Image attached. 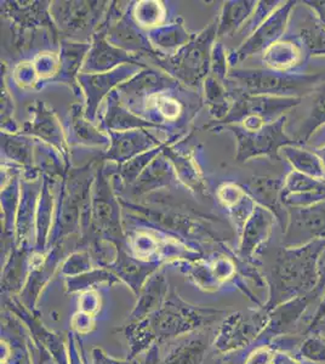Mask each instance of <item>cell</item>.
Listing matches in <instances>:
<instances>
[{"mask_svg":"<svg viewBox=\"0 0 325 364\" xmlns=\"http://www.w3.org/2000/svg\"><path fill=\"white\" fill-rule=\"evenodd\" d=\"M227 314L211 307H201L183 301L171 291L163 306L140 322H132L120 328L130 343L132 358L149 350L154 343H163L193 331H202L220 323Z\"/></svg>","mask_w":325,"mask_h":364,"instance_id":"obj_1","label":"cell"},{"mask_svg":"<svg viewBox=\"0 0 325 364\" xmlns=\"http://www.w3.org/2000/svg\"><path fill=\"white\" fill-rule=\"evenodd\" d=\"M324 252L325 240L280 249L265 277L268 296L262 309L270 314L285 302L316 289L324 277L321 267Z\"/></svg>","mask_w":325,"mask_h":364,"instance_id":"obj_2","label":"cell"},{"mask_svg":"<svg viewBox=\"0 0 325 364\" xmlns=\"http://www.w3.org/2000/svg\"><path fill=\"white\" fill-rule=\"evenodd\" d=\"M232 78L249 96L304 99L325 83V73H299L270 70H237Z\"/></svg>","mask_w":325,"mask_h":364,"instance_id":"obj_3","label":"cell"},{"mask_svg":"<svg viewBox=\"0 0 325 364\" xmlns=\"http://www.w3.org/2000/svg\"><path fill=\"white\" fill-rule=\"evenodd\" d=\"M268 321L270 314L262 307L247 312H232L220 322L213 348L227 355L245 350L259 339L267 327Z\"/></svg>","mask_w":325,"mask_h":364,"instance_id":"obj_4","label":"cell"},{"mask_svg":"<svg viewBox=\"0 0 325 364\" xmlns=\"http://www.w3.org/2000/svg\"><path fill=\"white\" fill-rule=\"evenodd\" d=\"M215 333L209 327L166 343H154L147 350L142 364H202L213 348Z\"/></svg>","mask_w":325,"mask_h":364,"instance_id":"obj_5","label":"cell"},{"mask_svg":"<svg viewBox=\"0 0 325 364\" xmlns=\"http://www.w3.org/2000/svg\"><path fill=\"white\" fill-rule=\"evenodd\" d=\"M285 124L287 116L257 130H247L239 124L228 127L230 130H233L238 140L237 159L244 161L261 156L278 158L280 149L285 146L299 145L285 132Z\"/></svg>","mask_w":325,"mask_h":364,"instance_id":"obj_6","label":"cell"},{"mask_svg":"<svg viewBox=\"0 0 325 364\" xmlns=\"http://www.w3.org/2000/svg\"><path fill=\"white\" fill-rule=\"evenodd\" d=\"M284 247H302L325 240V202L309 207L288 208Z\"/></svg>","mask_w":325,"mask_h":364,"instance_id":"obj_7","label":"cell"},{"mask_svg":"<svg viewBox=\"0 0 325 364\" xmlns=\"http://www.w3.org/2000/svg\"><path fill=\"white\" fill-rule=\"evenodd\" d=\"M295 5L297 1H283L279 8L262 25H260L243 43V46L237 50V60L243 61L261 51L266 53L272 46L279 42L287 31Z\"/></svg>","mask_w":325,"mask_h":364,"instance_id":"obj_8","label":"cell"},{"mask_svg":"<svg viewBox=\"0 0 325 364\" xmlns=\"http://www.w3.org/2000/svg\"><path fill=\"white\" fill-rule=\"evenodd\" d=\"M304 101V99H287L273 96L245 95L235 104L230 116L225 122H243L247 118H257L265 123H273L285 117V113L292 111Z\"/></svg>","mask_w":325,"mask_h":364,"instance_id":"obj_9","label":"cell"},{"mask_svg":"<svg viewBox=\"0 0 325 364\" xmlns=\"http://www.w3.org/2000/svg\"><path fill=\"white\" fill-rule=\"evenodd\" d=\"M282 202L287 208L309 207L325 202V178H316L292 170L284 178Z\"/></svg>","mask_w":325,"mask_h":364,"instance_id":"obj_10","label":"cell"},{"mask_svg":"<svg viewBox=\"0 0 325 364\" xmlns=\"http://www.w3.org/2000/svg\"><path fill=\"white\" fill-rule=\"evenodd\" d=\"M284 187V180L280 178L260 176L252 178L244 185V191L251 196V198L276 216L283 233L288 225V208L282 202V192Z\"/></svg>","mask_w":325,"mask_h":364,"instance_id":"obj_11","label":"cell"},{"mask_svg":"<svg viewBox=\"0 0 325 364\" xmlns=\"http://www.w3.org/2000/svg\"><path fill=\"white\" fill-rule=\"evenodd\" d=\"M275 219L276 216L266 208L255 207L250 218L244 225L243 236L239 247L240 259L250 260L260 245H264L270 238Z\"/></svg>","mask_w":325,"mask_h":364,"instance_id":"obj_12","label":"cell"},{"mask_svg":"<svg viewBox=\"0 0 325 364\" xmlns=\"http://www.w3.org/2000/svg\"><path fill=\"white\" fill-rule=\"evenodd\" d=\"M169 295L168 281L163 272H156L146 282L139 294L136 306L132 310L129 323L140 322L159 310Z\"/></svg>","mask_w":325,"mask_h":364,"instance_id":"obj_13","label":"cell"},{"mask_svg":"<svg viewBox=\"0 0 325 364\" xmlns=\"http://www.w3.org/2000/svg\"><path fill=\"white\" fill-rule=\"evenodd\" d=\"M159 262H142L129 257L127 252L118 249L117 261L113 264V272L117 277L123 279L137 296L146 282L152 277L158 269Z\"/></svg>","mask_w":325,"mask_h":364,"instance_id":"obj_14","label":"cell"},{"mask_svg":"<svg viewBox=\"0 0 325 364\" xmlns=\"http://www.w3.org/2000/svg\"><path fill=\"white\" fill-rule=\"evenodd\" d=\"M312 96V102L309 108L307 116L299 125L294 140L299 145L307 144L314 134L325 127V83L321 84Z\"/></svg>","mask_w":325,"mask_h":364,"instance_id":"obj_15","label":"cell"},{"mask_svg":"<svg viewBox=\"0 0 325 364\" xmlns=\"http://www.w3.org/2000/svg\"><path fill=\"white\" fill-rule=\"evenodd\" d=\"M280 154L292 166L294 171L311 178H324V166L316 152L304 149L300 145H289L280 149Z\"/></svg>","mask_w":325,"mask_h":364,"instance_id":"obj_16","label":"cell"},{"mask_svg":"<svg viewBox=\"0 0 325 364\" xmlns=\"http://www.w3.org/2000/svg\"><path fill=\"white\" fill-rule=\"evenodd\" d=\"M304 54V50L297 43L279 41L265 53L264 63L270 70L290 72L289 70L300 65Z\"/></svg>","mask_w":325,"mask_h":364,"instance_id":"obj_17","label":"cell"},{"mask_svg":"<svg viewBox=\"0 0 325 364\" xmlns=\"http://www.w3.org/2000/svg\"><path fill=\"white\" fill-rule=\"evenodd\" d=\"M96 221L99 223L102 231L119 240L122 238V228L118 219V210L115 207L114 200L108 193L107 188L97 191L95 198Z\"/></svg>","mask_w":325,"mask_h":364,"instance_id":"obj_18","label":"cell"},{"mask_svg":"<svg viewBox=\"0 0 325 364\" xmlns=\"http://www.w3.org/2000/svg\"><path fill=\"white\" fill-rule=\"evenodd\" d=\"M257 6L256 1H230L225 5L223 20L218 29V37L233 33L242 27Z\"/></svg>","mask_w":325,"mask_h":364,"instance_id":"obj_19","label":"cell"},{"mask_svg":"<svg viewBox=\"0 0 325 364\" xmlns=\"http://www.w3.org/2000/svg\"><path fill=\"white\" fill-rule=\"evenodd\" d=\"M25 254L23 252H15L8 265L5 266L4 274L1 279V288L8 293H21L25 288L26 282L28 279L29 274L26 271L27 267Z\"/></svg>","mask_w":325,"mask_h":364,"instance_id":"obj_20","label":"cell"},{"mask_svg":"<svg viewBox=\"0 0 325 364\" xmlns=\"http://www.w3.org/2000/svg\"><path fill=\"white\" fill-rule=\"evenodd\" d=\"M297 37L307 56H325V27L319 22L302 27Z\"/></svg>","mask_w":325,"mask_h":364,"instance_id":"obj_21","label":"cell"},{"mask_svg":"<svg viewBox=\"0 0 325 364\" xmlns=\"http://www.w3.org/2000/svg\"><path fill=\"white\" fill-rule=\"evenodd\" d=\"M297 357L304 363L325 364V336L317 333L306 336L297 348Z\"/></svg>","mask_w":325,"mask_h":364,"instance_id":"obj_22","label":"cell"},{"mask_svg":"<svg viewBox=\"0 0 325 364\" xmlns=\"http://www.w3.org/2000/svg\"><path fill=\"white\" fill-rule=\"evenodd\" d=\"M114 273L106 272V271H95V272L85 273L68 277L67 279V291L68 293H79V291H90L96 286L103 283H114Z\"/></svg>","mask_w":325,"mask_h":364,"instance_id":"obj_23","label":"cell"},{"mask_svg":"<svg viewBox=\"0 0 325 364\" xmlns=\"http://www.w3.org/2000/svg\"><path fill=\"white\" fill-rule=\"evenodd\" d=\"M90 3H78V5H63L61 10V20L63 26L66 27L67 31L75 32V31H82L87 26L89 15L92 16V9L94 6Z\"/></svg>","mask_w":325,"mask_h":364,"instance_id":"obj_24","label":"cell"},{"mask_svg":"<svg viewBox=\"0 0 325 364\" xmlns=\"http://www.w3.org/2000/svg\"><path fill=\"white\" fill-rule=\"evenodd\" d=\"M112 37L119 39L120 46H125L128 49H144V39L140 34L136 33L135 31L129 26H122L118 23L117 27L111 31Z\"/></svg>","mask_w":325,"mask_h":364,"instance_id":"obj_25","label":"cell"},{"mask_svg":"<svg viewBox=\"0 0 325 364\" xmlns=\"http://www.w3.org/2000/svg\"><path fill=\"white\" fill-rule=\"evenodd\" d=\"M99 295L96 294L95 291H92V290L87 291L79 300V311L87 314V315L92 316V317L95 316L96 312L99 310Z\"/></svg>","mask_w":325,"mask_h":364,"instance_id":"obj_26","label":"cell"},{"mask_svg":"<svg viewBox=\"0 0 325 364\" xmlns=\"http://www.w3.org/2000/svg\"><path fill=\"white\" fill-rule=\"evenodd\" d=\"M91 360H92V364H134L132 360L112 358V357L108 356L106 352L99 348H94L91 352Z\"/></svg>","mask_w":325,"mask_h":364,"instance_id":"obj_27","label":"cell"},{"mask_svg":"<svg viewBox=\"0 0 325 364\" xmlns=\"http://www.w3.org/2000/svg\"><path fill=\"white\" fill-rule=\"evenodd\" d=\"M275 350V348H273ZM268 364H305L302 360H299L297 356L292 355L290 352L273 351L271 360Z\"/></svg>","mask_w":325,"mask_h":364,"instance_id":"obj_28","label":"cell"},{"mask_svg":"<svg viewBox=\"0 0 325 364\" xmlns=\"http://www.w3.org/2000/svg\"><path fill=\"white\" fill-rule=\"evenodd\" d=\"M72 323H73V327H75L79 333H87V331H91V327L94 326V323H92V316L87 315V314L80 312V311L75 315Z\"/></svg>","mask_w":325,"mask_h":364,"instance_id":"obj_29","label":"cell"},{"mask_svg":"<svg viewBox=\"0 0 325 364\" xmlns=\"http://www.w3.org/2000/svg\"><path fill=\"white\" fill-rule=\"evenodd\" d=\"M305 4L309 9H312L313 13L316 14L317 21L325 27V0L324 1H317V0H309L305 1Z\"/></svg>","mask_w":325,"mask_h":364,"instance_id":"obj_30","label":"cell"},{"mask_svg":"<svg viewBox=\"0 0 325 364\" xmlns=\"http://www.w3.org/2000/svg\"><path fill=\"white\" fill-rule=\"evenodd\" d=\"M313 140H317V141H321L323 140V145H325V127L324 128H321L318 133L314 134L312 137H311V142H312ZM321 145V146H323Z\"/></svg>","mask_w":325,"mask_h":364,"instance_id":"obj_31","label":"cell"},{"mask_svg":"<svg viewBox=\"0 0 325 364\" xmlns=\"http://www.w3.org/2000/svg\"><path fill=\"white\" fill-rule=\"evenodd\" d=\"M314 152H316V154H317L318 156H319V158H321V163H323V166H324L325 173V145L321 146V147H318V149H316V151H314Z\"/></svg>","mask_w":325,"mask_h":364,"instance_id":"obj_32","label":"cell"},{"mask_svg":"<svg viewBox=\"0 0 325 364\" xmlns=\"http://www.w3.org/2000/svg\"><path fill=\"white\" fill-rule=\"evenodd\" d=\"M136 364H137V363H136Z\"/></svg>","mask_w":325,"mask_h":364,"instance_id":"obj_33","label":"cell"}]
</instances>
